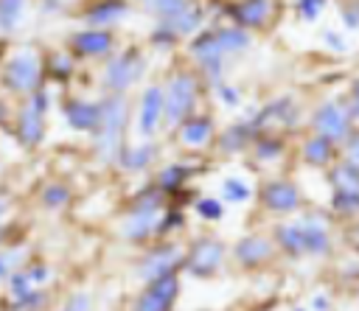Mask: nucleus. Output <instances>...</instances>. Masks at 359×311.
<instances>
[{
	"mask_svg": "<svg viewBox=\"0 0 359 311\" xmlns=\"http://www.w3.org/2000/svg\"><path fill=\"white\" fill-rule=\"evenodd\" d=\"M213 118L210 115H188L180 126H177V134H180V143L188 146V148H205L210 140H213Z\"/></svg>",
	"mask_w": 359,
	"mask_h": 311,
	"instance_id": "obj_16",
	"label": "nucleus"
},
{
	"mask_svg": "<svg viewBox=\"0 0 359 311\" xmlns=\"http://www.w3.org/2000/svg\"><path fill=\"white\" fill-rule=\"evenodd\" d=\"M300 157H303V163H309V165H314V168H325V165H331L334 157H337V143L328 140L325 134H317V132H314L311 137L303 140Z\"/></svg>",
	"mask_w": 359,
	"mask_h": 311,
	"instance_id": "obj_19",
	"label": "nucleus"
},
{
	"mask_svg": "<svg viewBox=\"0 0 359 311\" xmlns=\"http://www.w3.org/2000/svg\"><path fill=\"white\" fill-rule=\"evenodd\" d=\"M320 42H323V48H328V50H334V53H348V50H351L348 36H345L342 28H323V31H320Z\"/></svg>",
	"mask_w": 359,
	"mask_h": 311,
	"instance_id": "obj_34",
	"label": "nucleus"
},
{
	"mask_svg": "<svg viewBox=\"0 0 359 311\" xmlns=\"http://www.w3.org/2000/svg\"><path fill=\"white\" fill-rule=\"evenodd\" d=\"M331 0H294V14L300 22H317Z\"/></svg>",
	"mask_w": 359,
	"mask_h": 311,
	"instance_id": "obj_33",
	"label": "nucleus"
},
{
	"mask_svg": "<svg viewBox=\"0 0 359 311\" xmlns=\"http://www.w3.org/2000/svg\"><path fill=\"white\" fill-rule=\"evenodd\" d=\"M132 14V6L126 0H95L84 8V25L90 28H115Z\"/></svg>",
	"mask_w": 359,
	"mask_h": 311,
	"instance_id": "obj_13",
	"label": "nucleus"
},
{
	"mask_svg": "<svg viewBox=\"0 0 359 311\" xmlns=\"http://www.w3.org/2000/svg\"><path fill=\"white\" fill-rule=\"evenodd\" d=\"M3 207H6V205H3V199H0V213H3Z\"/></svg>",
	"mask_w": 359,
	"mask_h": 311,
	"instance_id": "obj_48",
	"label": "nucleus"
},
{
	"mask_svg": "<svg viewBox=\"0 0 359 311\" xmlns=\"http://www.w3.org/2000/svg\"><path fill=\"white\" fill-rule=\"evenodd\" d=\"M22 249H11V252H0V280H6V277H11V272H14V266L22 261Z\"/></svg>",
	"mask_w": 359,
	"mask_h": 311,
	"instance_id": "obj_41",
	"label": "nucleus"
},
{
	"mask_svg": "<svg viewBox=\"0 0 359 311\" xmlns=\"http://www.w3.org/2000/svg\"><path fill=\"white\" fill-rule=\"evenodd\" d=\"M28 14V0H0V31L14 34Z\"/></svg>",
	"mask_w": 359,
	"mask_h": 311,
	"instance_id": "obj_27",
	"label": "nucleus"
},
{
	"mask_svg": "<svg viewBox=\"0 0 359 311\" xmlns=\"http://www.w3.org/2000/svg\"><path fill=\"white\" fill-rule=\"evenodd\" d=\"M146 73V59L137 48H126L112 53V59L107 62L104 73H101V84L107 92H126L129 87H135L140 81V76Z\"/></svg>",
	"mask_w": 359,
	"mask_h": 311,
	"instance_id": "obj_5",
	"label": "nucleus"
},
{
	"mask_svg": "<svg viewBox=\"0 0 359 311\" xmlns=\"http://www.w3.org/2000/svg\"><path fill=\"white\" fill-rule=\"evenodd\" d=\"M70 50L84 59H98L115 50V34L109 28H81L70 36Z\"/></svg>",
	"mask_w": 359,
	"mask_h": 311,
	"instance_id": "obj_10",
	"label": "nucleus"
},
{
	"mask_svg": "<svg viewBox=\"0 0 359 311\" xmlns=\"http://www.w3.org/2000/svg\"><path fill=\"white\" fill-rule=\"evenodd\" d=\"M334 210L337 213H359V191H334V199H331Z\"/></svg>",
	"mask_w": 359,
	"mask_h": 311,
	"instance_id": "obj_37",
	"label": "nucleus"
},
{
	"mask_svg": "<svg viewBox=\"0 0 359 311\" xmlns=\"http://www.w3.org/2000/svg\"><path fill=\"white\" fill-rule=\"evenodd\" d=\"M213 87H216V98H219V104H222L224 109H236V106L241 104V92H238V87L224 84V81H219V84H213Z\"/></svg>",
	"mask_w": 359,
	"mask_h": 311,
	"instance_id": "obj_40",
	"label": "nucleus"
},
{
	"mask_svg": "<svg viewBox=\"0 0 359 311\" xmlns=\"http://www.w3.org/2000/svg\"><path fill=\"white\" fill-rule=\"evenodd\" d=\"M191 0H146V11H151L157 20H171L180 11H185Z\"/></svg>",
	"mask_w": 359,
	"mask_h": 311,
	"instance_id": "obj_30",
	"label": "nucleus"
},
{
	"mask_svg": "<svg viewBox=\"0 0 359 311\" xmlns=\"http://www.w3.org/2000/svg\"><path fill=\"white\" fill-rule=\"evenodd\" d=\"M177 39H185V36H194V34H199L202 31V25H205V8L202 6H196V3H191L185 11H180L177 17H171V20H160Z\"/></svg>",
	"mask_w": 359,
	"mask_h": 311,
	"instance_id": "obj_20",
	"label": "nucleus"
},
{
	"mask_svg": "<svg viewBox=\"0 0 359 311\" xmlns=\"http://www.w3.org/2000/svg\"><path fill=\"white\" fill-rule=\"evenodd\" d=\"M283 157V143L272 132H258L255 134V160L261 163H275Z\"/></svg>",
	"mask_w": 359,
	"mask_h": 311,
	"instance_id": "obj_29",
	"label": "nucleus"
},
{
	"mask_svg": "<svg viewBox=\"0 0 359 311\" xmlns=\"http://www.w3.org/2000/svg\"><path fill=\"white\" fill-rule=\"evenodd\" d=\"M62 311H90V294L87 291H79Z\"/></svg>",
	"mask_w": 359,
	"mask_h": 311,
	"instance_id": "obj_44",
	"label": "nucleus"
},
{
	"mask_svg": "<svg viewBox=\"0 0 359 311\" xmlns=\"http://www.w3.org/2000/svg\"><path fill=\"white\" fill-rule=\"evenodd\" d=\"M188 168L185 165H180V163H171V165H165L163 171H160V177H157V185L163 188V191H174V188H180L185 179H188Z\"/></svg>",
	"mask_w": 359,
	"mask_h": 311,
	"instance_id": "obj_31",
	"label": "nucleus"
},
{
	"mask_svg": "<svg viewBox=\"0 0 359 311\" xmlns=\"http://www.w3.org/2000/svg\"><path fill=\"white\" fill-rule=\"evenodd\" d=\"M345 104H348V112H351L353 123L359 126V78L351 84V90H348V95H345Z\"/></svg>",
	"mask_w": 359,
	"mask_h": 311,
	"instance_id": "obj_42",
	"label": "nucleus"
},
{
	"mask_svg": "<svg viewBox=\"0 0 359 311\" xmlns=\"http://www.w3.org/2000/svg\"><path fill=\"white\" fill-rule=\"evenodd\" d=\"M196 213H199L202 219H208V221H216V219L224 216V202H222V199H213V196H202V199L196 202Z\"/></svg>",
	"mask_w": 359,
	"mask_h": 311,
	"instance_id": "obj_38",
	"label": "nucleus"
},
{
	"mask_svg": "<svg viewBox=\"0 0 359 311\" xmlns=\"http://www.w3.org/2000/svg\"><path fill=\"white\" fill-rule=\"evenodd\" d=\"M351 241H353V244H356V247H359V227H356V230H353V235H351Z\"/></svg>",
	"mask_w": 359,
	"mask_h": 311,
	"instance_id": "obj_47",
	"label": "nucleus"
},
{
	"mask_svg": "<svg viewBox=\"0 0 359 311\" xmlns=\"http://www.w3.org/2000/svg\"><path fill=\"white\" fill-rule=\"evenodd\" d=\"M42 202H45L48 207H65V205L70 202V191H67V185H62V182H50V185H45V188H42Z\"/></svg>",
	"mask_w": 359,
	"mask_h": 311,
	"instance_id": "obj_36",
	"label": "nucleus"
},
{
	"mask_svg": "<svg viewBox=\"0 0 359 311\" xmlns=\"http://www.w3.org/2000/svg\"><path fill=\"white\" fill-rule=\"evenodd\" d=\"M297 311H303V308H297Z\"/></svg>",
	"mask_w": 359,
	"mask_h": 311,
	"instance_id": "obj_49",
	"label": "nucleus"
},
{
	"mask_svg": "<svg viewBox=\"0 0 359 311\" xmlns=\"http://www.w3.org/2000/svg\"><path fill=\"white\" fill-rule=\"evenodd\" d=\"M3 84L11 92L28 95L42 84V59L34 48L14 50L3 64Z\"/></svg>",
	"mask_w": 359,
	"mask_h": 311,
	"instance_id": "obj_4",
	"label": "nucleus"
},
{
	"mask_svg": "<svg viewBox=\"0 0 359 311\" xmlns=\"http://www.w3.org/2000/svg\"><path fill=\"white\" fill-rule=\"evenodd\" d=\"M213 34H216V42H219V48H222V53L227 59L230 56H241V53H247L252 48V34L247 28H241V25H216Z\"/></svg>",
	"mask_w": 359,
	"mask_h": 311,
	"instance_id": "obj_18",
	"label": "nucleus"
},
{
	"mask_svg": "<svg viewBox=\"0 0 359 311\" xmlns=\"http://www.w3.org/2000/svg\"><path fill=\"white\" fill-rule=\"evenodd\" d=\"M252 140H255V129L250 126V120H241V123H233V126H227L222 132L219 146H222L224 154H236V151L247 148Z\"/></svg>",
	"mask_w": 359,
	"mask_h": 311,
	"instance_id": "obj_24",
	"label": "nucleus"
},
{
	"mask_svg": "<svg viewBox=\"0 0 359 311\" xmlns=\"http://www.w3.org/2000/svg\"><path fill=\"white\" fill-rule=\"evenodd\" d=\"M50 109V92L39 84L25 95V104L17 112V137L25 148H36L45 137V115Z\"/></svg>",
	"mask_w": 359,
	"mask_h": 311,
	"instance_id": "obj_3",
	"label": "nucleus"
},
{
	"mask_svg": "<svg viewBox=\"0 0 359 311\" xmlns=\"http://www.w3.org/2000/svg\"><path fill=\"white\" fill-rule=\"evenodd\" d=\"M342 146H345V160H351L353 165H359V129H353L351 137Z\"/></svg>",
	"mask_w": 359,
	"mask_h": 311,
	"instance_id": "obj_43",
	"label": "nucleus"
},
{
	"mask_svg": "<svg viewBox=\"0 0 359 311\" xmlns=\"http://www.w3.org/2000/svg\"><path fill=\"white\" fill-rule=\"evenodd\" d=\"M177 291H180V280L174 277V272L163 275V277L151 280L149 291L137 300V311H168L174 297H177Z\"/></svg>",
	"mask_w": 359,
	"mask_h": 311,
	"instance_id": "obj_15",
	"label": "nucleus"
},
{
	"mask_svg": "<svg viewBox=\"0 0 359 311\" xmlns=\"http://www.w3.org/2000/svg\"><path fill=\"white\" fill-rule=\"evenodd\" d=\"M337 14H339L342 31H351V34L359 31V0H345V3H339Z\"/></svg>",
	"mask_w": 359,
	"mask_h": 311,
	"instance_id": "obj_35",
	"label": "nucleus"
},
{
	"mask_svg": "<svg viewBox=\"0 0 359 311\" xmlns=\"http://www.w3.org/2000/svg\"><path fill=\"white\" fill-rule=\"evenodd\" d=\"M314 308H328V300H323V297H314Z\"/></svg>",
	"mask_w": 359,
	"mask_h": 311,
	"instance_id": "obj_46",
	"label": "nucleus"
},
{
	"mask_svg": "<svg viewBox=\"0 0 359 311\" xmlns=\"http://www.w3.org/2000/svg\"><path fill=\"white\" fill-rule=\"evenodd\" d=\"M25 275L34 280V286H42V283L50 280V269L48 266H31V269H25Z\"/></svg>",
	"mask_w": 359,
	"mask_h": 311,
	"instance_id": "obj_45",
	"label": "nucleus"
},
{
	"mask_svg": "<svg viewBox=\"0 0 359 311\" xmlns=\"http://www.w3.org/2000/svg\"><path fill=\"white\" fill-rule=\"evenodd\" d=\"M300 230H303V249L311 252V255H320L328 249V230H325V221L320 216H306L303 221H297Z\"/></svg>",
	"mask_w": 359,
	"mask_h": 311,
	"instance_id": "obj_22",
	"label": "nucleus"
},
{
	"mask_svg": "<svg viewBox=\"0 0 359 311\" xmlns=\"http://www.w3.org/2000/svg\"><path fill=\"white\" fill-rule=\"evenodd\" d=\"M261 202L275 213H292L300 207V191L289 179H269L261 188Z\"/></svg>",
	"mask_w": 359,
	"mask_h": 311,
	"instance_id": "obj_14",
	"label": "nucleus"
},
{
	"mask_svg": "<svg viewBox=\"0 0 359 311\" xmlns=\"http://www.w3.org/2000/svg\"><path fill=\"white\" fill-rule=\"evenodd\" d=\"M222 255H224V247L219 241H199V244H194V249L188 255V272L210 275L222 263Z\"/></svg>",
	"mask_w": 359,
	"mask_h": 311,
	"instance_id": "obj_17",
	"label": "nucleus"
},
{
	"mask_svg": "<svg viewBox=\"0 0 359 311\" xmlns=\"http://www.w3.org/2000/svg\"><path fill=\"white\" fill-rule=\"evenodd\" d=\"M163 95H165V126L177 129L188 115H194V106L199 101V81L194 73L180 70L168 78Z\"/></svg>",
	"mask_w": 359,
	"mask_h": 311,
	"instance_id": "obj_2",
	"label": "nucleus"
},
{
	"mask_svg": "<svg viewBox=\"0 0 359 311\" xmlns=\"http://www.w3.org/2000/svg\"><path fill=\"white\" fill-rule=\"evenodd\" d=\"M278 241H280V247L289 249V252H306V249H303V230H300L297 221H294V224H280V227H278Z\"/></svg>",
	"mask_w": 359,
	"mask_h": 311,
	"instance_id": "obj_32",
	"label": "nucleus"
},
{
	"mask_svg": "<svg viewBox=\"0 0 359 311\" xmlns=\"http://www.w3.org/2000/svg\"><path fill=\"white\" fill-rule=\"evenodd\" d=\"M65 112V123L73 132H95L98 118H101V101H90V98H65L62 104Z\"/></svg>",
	"mask_w": 359,
	"mask_h": 311,
	"instance_id": "obj_12",
	"label": "nucleus"
},
{
	"mask_svg": "<svg viewBox=\"0 0 359 311\" xmlns=\"http://www.w3.org/2000/svg\"><path fill=\"white\" fill-rule=\"evenodd\" d=\"M269 252H272V244H269L266 238H258V235L241 238V241L236 244V258H238L241 263H247V266L266 261V258H269Z\"/></svg>",
	"mask_w": 359,
	"mask_h": 311,
	"instance_id": "obj_25",
	"label": "nucleus"
},
{
	"mask_svg": "<svg viewBox=\"0 0 359 311\" xmlns=\"http://www.w3.org/2000/svg\"><path fill=\"white\" fill-rule=\"evenodd\" d=\"M311 129L317 134H325L328 140H334L337 146L345 143L351 137V132L356 129L351 112H348V104L339 101V98H328L323 101L314 112H311Z\"/></svg>",
	"mask_w": 359,
	"mask_h": 311,
	"instance_id": "obj_6",
	"label": "nucleus"
},
{
	"mask_svg": "<svg viewBox=\"0 0 359 311\" xmlns=\"http://www.w3.org/2000/svg\"><path fill=\"white\" fill-rule=\"evenodd\" d=\"M180 261H182L180 249H174V247L157 249V252H151V255L143 261V266H140V277H143V280H157V277H163V275H171L174 266H177Z\"/></svg>",
	"mask_w": 359,
	"mask_h": 311,
	"instance_id": "obj_21",
	"label": "nucleus"
},
{
	"mask_svg": "<svg viewBox=\"0 0 359 311\" xmlns=\"http://www.w3.org/2000/svg\"><path fill=\"white\" fill-rule=\"evenodd\" d=\"M163 126H165V95H163V87L160 84H149L140 92L137 134H140V140H151Z\"/></svg>",
	"mask_w": 359,
	"mask_h": 311,
	"instance_id": "obj_9",
	"label": "nucleus"
},
{
	"mask_svg": "<svg viewBox=\"0 0 359 311\" xmlns=\"http://www.w3.org/2000/svg\"><path fill=\"white\" fill-rule=\"evenodd\" d=\"M160 224H163V196L157 191H149L135 202V207L123 219L121 230L126 238L140 241V238H149L151 233H157Z\"/></svg>",
	"mask_w": 359,
	"mask_h": 311,
	"instance_id": "obj_7",
	"label": "nucleus"
},
{
	"mask_svg": "<svg viewBox=\"0 0 359 311\" xmlns=\"http://www.w3.org/2000/svg\"><path fill=\"white\" fill-rule=\"evenodd\" d=\"M129 123V101L123 92H107L101 101V118L93 132V148L101 163H118L123 151V134Z\"/></svg>",
	"mask_w": 359,
	"mask_h": 311,
	"instance_id": "obj_1",
	"label": "nucleus"
},
{
	"mask_svg": "<svg viewBox=\"0 0 359 311\" xmlns=\"http://www.w3.org/2000/svg\"><path fill=\"white\" fill-rule=\"evenodd\" d=\"M227 11H230L233 25H241L247 31H255V28H264L272 20L275 0H236Z\"/></svg>",
	"mask_w": 359,
	"mask_h": 311,
	"instance_id": "obj_11",
	"label": "nucleus"
},
{
	"mask_svg": "<svg viewBox=\"0 0 359 311\" xmlns=\"http://www.w3.org/2000/svg\"><path fill=\"white\" fill-rule=\"evenodd\" d=\"M219 193H222V202L227 205H244L252 199V185L244 177H224L219 185Z\"/></svg>",
	"mask_w": 359,
	"mask_h": 311,
	"instance_id": "obj_28",
	"label": "nucleus"
},
{
	"mask_svg": "<svg viewBox=\"0 0 359 311\" xmlns=\"http://www.w3.org/2000/svg\"><path fill=\"white\" fill-rule=\"evenodd\" d=\"M328 179L334 191H359V165H353L351 160H339L331 165Z\"/></svg>",
	"mask_w": 359,
	"mask_h": 311,
	"instance_id": "obj_26",
	"label": "nucleus"
},
{
	"mask_svg": "<svg viewBox=\"0 0 359 311\" xmlns=\"http://www.w3.org/2000/svg\"><path fill=\"white\" fill-rule=\"evenodd\" d=\"M154 157H157L154 143H151V140H140V143H135V146H129V148L121 151L118 165H121L123 171H143V168L151 165Z\"/></svg>",
	"mask_w": 359,
	"mask_h": 311,
	"instance_id": "obj_23",
	"label": "nucleus"
},
{
	"mask_svg": "<svg viewBox=\"0 0 359 311\" xmlns=\"http://www.w3.org/2000/svg\"><path fill=\"white\" fill-rule=\"evenodd\" d=\"M191 56H194V62L199 64L202 76H205L210 84H219V81H222L227 56L222 53V48H219V42H216L213 28L194 34V39H191Z\"/></svg>",
	"mask_w": 359,
	"mask_h": 311,
	"instance_id": "obj_8",
	"label": "nucleus"
},
{
	"mask_svg": "<svg viewBox=\"0 0 359 311\" xmlns=\"http://www.w3.org/2000/svg\"><path fill=\"white\" fill-rule=\"evenodd\" d=\"M48 70H50L53 76H59V78L70 76V73H73V56H70L67 50H56V53L48 59Z\"/></svg>",
	"mask_w": 359,
	"mask_h": 311,
	"instance_id": "obj_39",
	"label": "nucleus"
}]
</instances>
